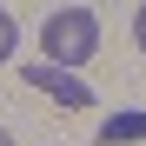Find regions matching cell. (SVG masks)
I'll list each match as a JSON object with an SVG mask.
<instances>
[{"instance_id": "obj_1", "label": "cell", "mask_w": 146, "mask_h": 146, "mask_svg": "<svg viewBox=\"0 0 146 146\" xmlns=\"http://www.w3.org/2000/svg\"><path fill=\"white\" fill-rule=\"evenodd\" d=\"M40 53L53 66H86L93 53H100V13L86 7H60L40 20Z\"/></svg>"}, {"instance_id": "obj_2", "label": "cell", "mask_w": 146, "mask_h": 146, "mask_svg": "<svg viewBox=\"0 0 146 146\" xmlns=\"http://www.w3.org/2000/svg\"><path fill=\"white\" fill-rule=\"evenodd\" d=\"M27 80H33L40 93H53L60 106H93V93H86L80 80H73L66 66H53V60H33V66H27Z\"/></svg>"}, {"instance_id": "obj_3", "label": "cell", "mask_w": 146, "mask_h": 146, "mask_svg": "<svg viewBox=\"0 0 146 146\" xmlns=\"http://www.w3.org/2000/svg\"><path fill=\"white\" fill-rule=\"evenodd\" d=\"M146 139V106H133V113H113L106 126H100V146H139Z\"/></svg>"}, {"instance_id": "obj_4", "label": "cell", "mask_w": 146, "mask_h": 146, "mask_svg": "<svg viewBox=\"0 0 146 146\" xmlns=\"http://www.w3.org/2000/svg\"><path fill=\"white\" fill-rule=\"evenodd\" d=\"M13 46H20V20H13L7 7H0V66L13 60Z\"/></svg>"}, {"instance_id": "obj_5", "label": "cell", "mask_w": 146, "mask_h": 146, "mask_svg": "<svg viewBox=\"0 0 146 146\" xmlns=\"http://www.w3.org/2000/svg\"><path fill=\"white\" fill-rule=\"evenodd\" d=\"M133 40H139V53H146V7L133 13Z\"/></svg>"}, {"instance_id": "obj_6", "label": "cell", "mask_w": 146, "mask_h": 146, "mask_svg": "<svg viewBox=\"0 0 146 146\" xmlns=\"http://www.w3.org/2000/svg\"><path fill=\"white\" fill-rule=\"evenodd\" d=\"M0 146H13V139H7V126H0Z\"/></svg>"}]
</instances>
